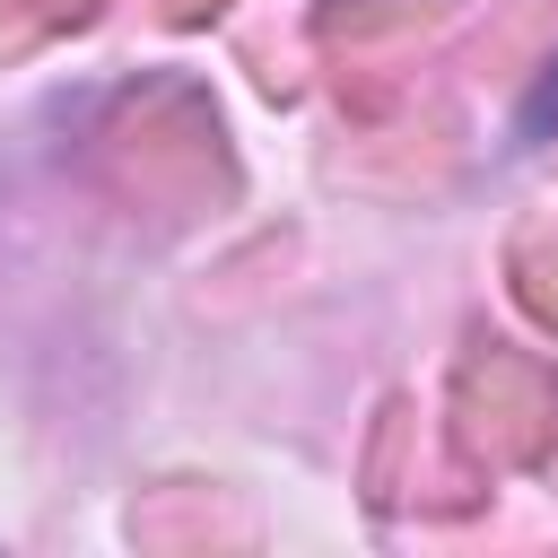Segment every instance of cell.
Here are the masks:
<instances>
[{
    "mask_svg": "<svg viewBox=\"0 0 558 558\" xmlns=\"http://www.w3.org/2000/svg\"><path fill=\"white\" fill-rule=\"evenodd\" d=\"M549 122H558V78H541V87H532V105H523V140H541Z\"/></svg>",
    "mask_w": 558,
    "mask_h": 558,
    "instance_id": "6da1fadb",
    "label": "cell"
}]
</instances>
